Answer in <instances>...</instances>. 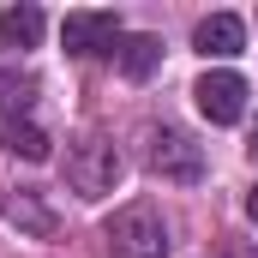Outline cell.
<instances>
[{
    "instance_id": "4",
    "label": "cell",
    "mask_w": 258,
    "mask_h": 258,
    "mask_svg": "<svg viewBox=\"0 0 258 258\" xmlns=\"http://www.w3.org/2000/svg\"><path fill=\"white\" fill-rule=\"evenodd\" d=\"M192 102H198V114L210 126H234L246 114V78L240 72H204L192 84Z\"/></svg>"
},
{
    "instance_id": "1",
    "label": "cell",
    "mask_w": 258,
    "mask_h": 258,
    "mask_svg": "<svg viewBox=\"0 0 258 258\" xmlns=\"http://www.w3.org/2000/svg\"><path fill=\"white\" fill-rule=\"evenodd\" d=\"M108 258H168V228H162V210L156 204H120L102 228Z\"/></svg>"
},
{
    "instance_id": "11",
    "label": "cell",
    "mask_w": 258,
    "mask_h": 258,
    "mask_svg": "<svg viewBox=\"0 0 258 258\" xmlns=\"http://www.w3.org/2000/svg\"><path fill=\"white\" fill-rule=\"evenodd\" d=\"M6 222H18V228H30V234H54V216H48L30 192H18L12 204H6Z\"/></svg>"
},
{
    "instance_id": "10",
    "label": "cell",
    "mask_w": 258,
    "mask_h": 258,
    "mask_svg": "<svg viewBox=\"0 0 258 258\" xmlns=\"http://www.w3.org/2000/svg\"><path fill=\"white\" fill-rule=\"evenodd\" d=\"M6 150L24 156V162H48V132L30 126V120H12V126H6Z\"/></svg>"
},
{
    "instance_id": "5",
    "label": "cell",
    "mask_w": 258,
    "mask_h": 258,
    "mask_svg": "<svg viewBox=\"0 0 258 258\" xmlns=\"http://www.w3.org/2000/svg\"><path fill=\"white\" fill-rule=\"evenodd\" d=\"M60 42H66V54H114V42H120V18L114 12H66V24H60Z\"/></svg>"
},
{
    "instance_id": "2",
    "label": "cell",
    "mask_w": 258,
    "mask_h": 258,
    "mask_svg": "<svg viewBox=\"0 0 258 258\" xmlns=\"http://www.w3.org/2000/svg\"><path fill=\"white\" fill-rule=\"evenodd\" d=\"M66 180H72L78 198L114 192V180H120V150H114L108 138H78V144L66 150Z\"/></svg>"
},
{
    "instance_id": "7",
    "label": "cell",
    "mask_w": 258,
    "mask_h": 258,
    "mask_svg": "<svg viewBox=\"0 0 258 258\" xmlns=\"http://www.w3.org/2000/svg\"><path fill=\"white\" fill-rule=\"evenodd\" d=\"M114 66L126 72L132 84H144V78L162 66V42H156V36H144V30H138V36H120V42H114Z\"/></svg>"
},
{
    "instance_id": "6",
    "label": "cell",
    "mask_w": 258,
    "mask_h": 258,
    "mask_svg": "<svg viewBox=\"0 0 258 258\" xmlns=\"http://www.w3.org/2000/svg\"><path fill=\"white\" fill-rule=\"evenodd\" d=\"M192 48L204 54V60H234V54L246 48V24H240L234 12H210V18H198Z\"/></svg>"
},
{
    "instance_id": "8",
    "label": "cell",
    "mask_w": 258,
    "mask_h": 258,
    "mask_svg": "<svg viewBox=\"0 0 258 258\" xmlns=\"http://www.w3.org/2000/svg\"><path fill=\"white\" fill-rule=\"evenodd\" d=\"M42 42V6H6L0 12V48H36Z\"/></svg>"
},
{
    "instance_id": "9",
    "label": "cell",
    "mask_w": 258,
    "mask_h": 258,
    "mask_svg": "<svg viewBox=\"0 0 258 258\" xmlns=\"http://www.w3.org/2000/svg\"><path fill=\"white\" fill-rule=\"evenodd\" d=\"M30 102H36V78H30V72L0 66V114H24Z\"/></svg>"
},
{
    "instance_id": "3",
    "label": "cell",
    "mask_w": 258,
    "mask_h": 258,
    "mask_svg": "<svg viewBox=\"0 0 258 258\" xmlns=\"http://www.w3.org/2000/svg\"><path fill=\"white\" fill-rule=\"evenodd\" d=\"M150 174L180 180V186L204 180V144L192 132H180V126H156L150 132Z\"/></svg>"
},
{
    "instance_id": "12",
    "label": "cell",
    "mask_w": 258,
    "mask_h": 258,
    "mask_svg": "<svg viewBox=\"0 0 258 258\" xmlns=\"http://www.w3.org/2000/svg\"><path fill=\"white\" fill-rule=\"evenodd\" d=\"M246 216H252V222H258V186H252V192H246Z\"/></svg>"
}]
</instances>
